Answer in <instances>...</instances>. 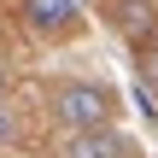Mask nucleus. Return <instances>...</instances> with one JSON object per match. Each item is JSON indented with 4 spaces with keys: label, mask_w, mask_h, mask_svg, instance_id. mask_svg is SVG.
<instances>
[{
    "label": "nucleus",
    "mask_w": 158,
    "mask_h": 158,
    "mask_svg": "<svg viewBox=\"0 0 158 158\" xmlns=\"http://www.w3.org/2000/svg\"><path fill=\"white\" fill-rule=\"evenodd\" d=\"M53 117H59L70 135H82V129H111L117 94H111L106 82H59V88H53Z\"/></svg>",
    "instance_id": "1"
},
{
    "label": "nucleus",
    "mask_w": 158,
    "mask_h": 158,
    "mask_svg": "<svg viewBox=\"0 0 158 158\" xmlns=\"http://www.w3.org/2000/svg\"><path fill=\"white\" fill-rule=\"evenodd\" d=\"M18 18H23V29H29V35H47V41H59V35H76V29H82V6H76V0H23V6H18Z\"/></svg>",
    "instance_id": "2"
},
{
    "label": "nucleus",
    "mask_w": 158,
    "mask_h": 158,
    "mask_svg": "<svg viewBox=\"0 0 158 158\" xmlns=\"http://www.w3.org/2000/svg\"><path fill=\"white\" fill-rule=\"evenodd\" d=\"M59 158H135V147L117 129H82V135H64Z\"/></svg>",
    "instance_id": "3"
},
{
    "label": "nucleus",
    "mask_w": 158,
    "mask_h": 158,
    "mask_svg": "<svg viewBox=\"0 0 158 158\" xmlns=\"http://www.w3.org/2000/svg\"><path fill=\"white\" fill-rule=\"evenodd\" d=\"M106 12H111V23H117L129 41H147V35L158 29V6L152 0H111Z\"/></svg>",
    "instance_id": "4"
},
{
    "label": "nucleus",
    "mask_w": 158,
    "mask_h": 158,
    "mask_svg": "<svg viewBox=\"0 0 158 158\" xmlns=\"http://www.w3.org/2000/svg\"><path fill=\"white\" fill-rule=\"evenodd\" d=\"M141 70H147V76H158V29L141 41Z\"/></svg>",
    "instance_id": "5"
},
{
    "label": "nucleus",
    "mask_w": 158,
    "mask_h": 158,
    "mask_svg": "<svg viewBox=\"0 0 158 158\" xmlns=\"http://www.w3.org/2000/svg\"><path fill=\"white\" fill-rule=\"evenodd\" d=\"M12 135H18V123H12V111H6V106H0V147H6V141H12Z\"/></svg>",
    "instance_id": "6"
}]
</instances>
